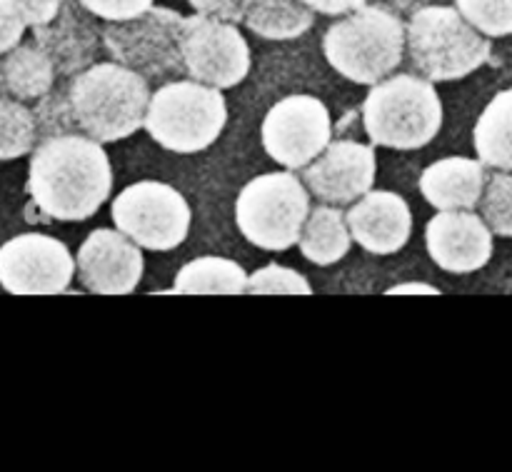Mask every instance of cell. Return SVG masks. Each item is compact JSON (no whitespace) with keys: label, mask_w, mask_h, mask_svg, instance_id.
Segmentation results:
<instances>
[{"label":"cell","mask_w":512,"mask_h":472,"mask_svg":"<svg viewBox=\"0 0 512 472\" xmlns=\"http://www.w3.org/2000/svg\"><path fill=\"white\" fill-rule=\"evenodd\" d=\"M113 168L103 143L83 133L53 135L30 150L28 193L40 213L63 223L88 220L110 198Z\"/></svg>","instance_id":"6da1fadb"},{"label":"cell","mask_w":512,"mask_h":472,"mask_svg":"<svg viewBox=\"0 0 512 472\" xmlns=\"http://www.w3.org/2000/svg\"><path fill=\"white\" fill-rule=\"evenodd\" d=\"M78 133L98 143H118L143 128L150 85L125 65L93 63L65 88Z\"/></svg>","instance_id":"7a4b0ae2"},{"label":"cell","mask_w":512,"mask_h":472,"mask_svg":"<svg viewBox=\"0 0 512 472\" xmlns=\"http://www.w3.org/2000/svg\"><path fill=\"white\" fill-rule=\"evenodd\" d=\"M325 60L335 73L358 85L393 75L405 55V23L383 5H360L335 20L323 38Z\"/></svg>","instance_id":"3957f363"},{"label":"cell","mask_w":512,"mask_h":472,"mask_svg":"<svg viewBox=\"0 0 512 472\" xmlns=\"http://www.w3.org/2000/svg\"><path fill=\"white\" fill-rule=\"evenodd\" d=\"M405 50L420 78L450 83L483 68L493 45L458 13V8L420 5L405 23Z\"/></svg>","instance_id":"277c9868"},{"label":"cell","mask_w":512,"mask_h":472,"mask_svg":"<svg viewBox=\"0 0 512 472\" xmlns=\"http://www.w3.org/2000/svg\"><path fill=\"white\" fill-rule=\"evenodd\" d=\"M363 125L370 143L380 148H425L443 128V103L435 83L400 73L370 85L363 103Z\"/></svg>","instance_id":"5b68a950"},{"label":"cell","mask_w":512,"mask_h":472,"mask_svg":"<svg viewBox=\"0 0 512 472\" xmlns=\"http://www.w3.org/2000/svg\"><path fill=\"white\" fill-rule=\"evenodd\" d=\"M228 105L223 90L198 80H173L150 93L143 128L170 153H203L223 135Z\"/></svg>","instance_id":"8992f818"},{"label":"cell","mask_w":512,"mask_h":472,"mask_svg":"<svg viewBox=\"0 0 512 472\" xmlns=\"http://www.w3.org/2000/svg\"><path fill=\"white\" fill-rule=\"evenodd\" d=\"M310 213V193L293 170L265 173L245 183L235 200V225L250 245L285 253L298 245Z\"/></svg>","instance_id":"52a82bcc"},{"label":"cell","mask_w":512,"mask_h":472,"mask_svg":"<svg viewBox=\"0 0 512 472\" xmlns=\"http://www.w3.org/2000/svg\"><path fill=\"white\" fill-rule=\"evenodd\" d=\"M185 15L178 10L150 5L145 13L128 20H110L100 28V43L115 63L135 70L145 80H165L183 73L180 58V25Z\"/></svg>","instance_id":"ba28073f"},{"label":"cell","mask_w":512,"mask_h":472,"mask_svg":"<svg viewBox=\"0 0 512 472\" xmlns=\"http://www.w3.org/2000/svg\"><path fill=\"white\" fill-rule=\"evenodd\" d=\"M115 230L155 253L178 248L190 233V205L180 190L158 180H140L120 190L110 208Z\"/></svg>","instance_id":"9c48e42d"},{"label":"cell","mask_w":512,"mask_h":472,"mask_svg":"<svg viewBox=\"0 0 512 472\" xmlns=\"http://www.w3.org/2000/svg\"><path fill=\"white\" fill-rule=\"evenodd\" d=\"M180 58L190 80L228 90L250 73V45L240 28L213 15L195 13L180 25Z\"/></svg>","instance_id":"30bf717a"},{"label":"cell","mask_w":512,"mask_h":472,"mask_svg":"<svg viewBox=\"0 0 512 472\" xmlns=\"http://www.w3.org/2000/svg\"><path fill=\"white\" fill-rule=\"evenodd\" d=\"M263 148L288 170H303L333 140V123L315 95H288L265 113L260 128Z\"/></svg>","instance_id":"8fae6325"},{"label":"cell","mask_w":512,"mask_h":472,"mask_svg":"<svg viewBox=\"0 0 512 472\" xmlns=\"http://www.w3.org/2000/svg\"><path fill=\"white\" fill-rule=\"evenodd\" d=\"M75 275L65 243L43 233H23L0 245V285L13 295H58Z\"/></svg>","instance_id":"7c38bea8"},{"label":"cell","mask_w":512,"mask_h":472,"mask_svg":"<svg viewBox=\"0 0 512 472\" xmlns=\"http://www.w3.org/2000/svg\"><path fill=\"white\" fill-rule=\"evenodd\" d=\"M378 158L373 145L355 140H330L323 153L303 168V185L328 205H350L373 190Z\"/></svg>","instance_id":"4fadbf2b"},{"label":"cell","mask_w":512,"mask_h":472,"mask_svg":"<svg viewBox=\"0 0 512 472\" xmlns=\"http://www.w3.org/2000/svg\"><path fill=\"white\" fill-rule=\"evenodd\" d=\"M143 248L113 228L93 230L75 255L80 285L95 295H128L143 280Z\"/></svg>","instance_id":"5bb4252c"},{"label":"cell","mask_w":512,"mask_h":472,"mask_svg":"<svg viewBox=\"0 0 512 472\" xmlns=\"http://www.w3.org/2000/svg\"><path fill=\"white\" fill-rule=\"evenodd\" d=\"M428 255L445 273H478L493 258V233L473 210H438L425 225Z\"/></svg>","instance_id":"9a60e30c"},{"label":"cell","mask_w":512,"mask_h":472,"mask_svg":"<svg viewBox=\"0 0 512 472\" xmlns=\"http://www.w3.org/2000/svg\"><path fill=\"white\" fill-rule=\"evenodd\" d=\"M95 15L88 13L75 0H65L53 20L33 28L35 45L43 50L53 63L55 75L73 78L80 70L95 63L100 50V30Z\"/></svg>","instance_id":"2e32d148"},{"label":"cell","mask_w":512,"mask_h":472,"mask_svg":"<svg viewBox=\"0 0 512 472\" xmlns=\"http://www.w3.org/2000/svg\"><path fill=\"white\" fill-rule=\"evenodd\" d=\"M345 213L350 238L375 255H393L408 245L413 233L410 205L390 190H368Z\"/></svg>","instance_id":"e0dca14e"},{"label":"cell","mask_w":512,"mask_h":472,"mask_svg":"<svg viewBox=\"0 0 512 472\" xmlns=\"http://www.w3.org/2000/svg\"><path fill=\"white\" fill-rule=\"evenodd\" d=\"M485 163L463 155L435 160L420 175V193L438 210H473L483 195Z\"/></svg>","instance_id":"ac0fdd59"},{"label":"cell","mask_w":512,"mask_h":472,"mask_svg":"<svg viewBox=\"0 0 512 472\" xmlns=\"http://www.w3.org/2000/svg\"><path fill=\"white\" fill-rule=\"evenodd\" d=\"M55 85V68L48 55L33 43H18L0 60V88L20 100H38Z\"/></svg>","instance_id":"d6986e66"},{"label":"cell","mask_w":512,"mask_h":472,"mask_svg":"<svg viewBox=\"0 0 512 472\" xmlns=\"http://www.w3.org/2000/svg\"><path fill=\"white\" fill-rule=\"evenodd\" d=\"M350 245H353V238L345 223V213L338 205L323 203L318 208H310L298 238V248L305 260L323 268L335 265L350 253Z\"/></svg>","instance_id":"ffe728a7"},{"label":"cell","mask_w":512,"mask_h":472,"mask_svg":"<svg viewBox=\"0 0 512 472\" xmlns=\"http://www.w3.org/2000/svg\"><path fill=\"white\" fill-rule=\"evenodd\" d=\"M473 143L485 168L512 173V88L500 90L485 105L475 123Z\"/></svg>","instance_id":"44dd1931"},{"label":"cell","mask_w":512,"mask_h":472,"mask_svg":"<svg viewBox=\"0 0 512 472\" xmlns=\"http://www.w3.org/2000/svg\"><path fill=\"white\" fill-rule=\"evenodd\" d=\"M315 13L303 0H245V28L265 40H293L313 28Z\"/></svg>","instance_id":"7402d4cb"},{"label":"cell","mask_w":512,"mask_h":472,"mask_svg":"<svg viewBox=\"0 0 512 472\" xmlns=\"http://www.w3.org/2000/svg\"><path fill=\"white\" fill-rule=\"evenodd\" d=\"M248 273L235 260L203 255L180 268L170 293L178 295H240L245 293Z\"/></svg>","instance_id":"603a6c76"},{"label":"cell","mask_w":512,"mask_h":472,"mask_svg":"<svg viewBox=\"0 0 512 472\" xmlns=\"http://www.w3.org/2000/svg\"><path fill=\"white\" fill-rule=\"evenodd\" d=\"M38 143V125L33 110L20 100L0 95V160L28 155Z\"/></svg>","instance_id":"cb8c5ba5"},{"label":"cell","mask_w":512,"mask_h":472,"mask_svg":"<svg viewBox=\"0 0 512 472\" xmlns=\"http://www.w3.org/2000/svg\"><path fill=\"white\" fill-rule=\"evenodd\" d=\"M478 208L490 233L500 235V238H512V173L493 170L488 175Z\"/></svg>","instance_id":"d4e9b609"},{"label":"cell","mask_w":512,"mask_h":472,"mask_svg":"<svg viewBox=\"0 0 512 472\" xmlns=\"http://www.w3.org/2000/svg\"><path fill=\"white\" fill-rule=\"evenodd\" d=\"M455 8L485 38L512 35V0H455Z\"/></svg>","instance_id":"484cf974"},{"label":"cell","mask_w":512,"mask_h":472,"mask_svg":"<svg viewBox=\"0 0 512 472\" xmlns=\"http://www.w3.org/2000/svg\"><path fill=\"white\" fill-rule=\"evenodd\" d=\"M245 293L250 295H313L308 278L285 265H265L248 275Z\"/></svg>","instance_id":"4316f807"},{"label":"cell","mask_w":512,"mask_h":472,"mask_svg":"<svg viewBox=\"0 0 512 472\" xmlns=\"http://www.w3.org/2000/svg\"><path fill=\"white\" fill-rule=\"evenodd\" d=\"M35 125H38V135L43 138H53V135H68L78 133L75 128L73 113H70L68 93H45L38 98V108H35Z\"/></svg>","instance_id":"83f0119b"},{"label":"cell","mask_w":512,"mask_h":472,"mask_svg":"<svg viewBox=\"0 0 512 472\" xmlns=\"http://www.w3.org/2000/svg\"><path fill=\"white\" fill-rule=\"evenodd\" d=\"M88 13L100 20H128L145 13L155 0H78Z\"/></svg>","instance_id":"f1b7e54d"},{"label":"cell","mask_w":512,"mask_h":472,"mask_svg":"<svg viewBox=\"0 0 512 472\" xmlns=\"http://www.w3.org/2000/svg\"><path fill=\"white\" fill-rule=\"evenodd\" d=\"M25 28L28 23H25L18 0H0V55L8 53L23 40Z\"/></svg>","instance_id":"f546056e"},{"label":"cell","mask_w":512,"mask_h":472,"mask_svg":"<svg viewBox=\"0 0 512 472\" xmlns=\"http://www.w3.org/2000/svg\"><path fill=\"white\" fill-rule=\"evenodd\" d=\"M195 8V13L213 15V18L228 20V23L238 25L243 20L245 0H188Z\"/></svg>","instance_id":"4dcf8cb0"},{"label":"cell","mask_w":512,"mask_h":472,"mask_svg":"<svg viewBox=\"0 0 512 472\" xmlns=\"http://www.w3.org/2000/svg\"><path fill=\"white\" fill-rule=\"evenodd\" d=\"M18 3L28 28H38V25H45L48 20L55 18V13H58L65 0H18Z\"/></svg>","instance_id":"1f68e13d"},{"label":"cell","mask_w":512,"mask_h":472,"mask_svg":"<svg viewBox=\"0 0 512 472\" xmlns=\"http://www.w3.org/2000/svg\"><path fill=\"white\" fill-rule=\"evenodd\" d=\"M313 13L323 15H345L358 10L360 5H365V0H303Z\"/></svg>","instance_id":"d6a6232c"},{"label":"cell","mask_w":512,"mask_h":472,"mask_svg":"<svg viewBox=\"0 0 512 472\" xmlns=\"http://www.w3.org/2000/svg\"><path fill=\"white\" fill-rule=\"evenodd\" d=\"M388 295H440V290L428 283H400L388 288Z\"/></svg>","instance_id":"836d02e7"}]
</instances>
